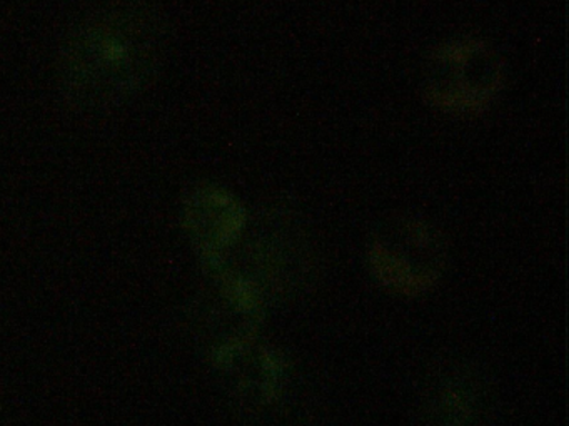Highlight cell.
<instances>
[{
    "label": "cell",
    "mask_w": 569,
    "mask_h": 426,
    "mask_svg": "<svg viewBox=\"0 0 569 426\" xmlns=\"http://www.w3.org/2000/svg\"><path fill=\"white\" fill-rule=\"evenodd\" d=\"M168 29L146 0H112L72 26L59 48L62 99L82 115H104L144 95L158 78Z\"/></svg>",
    "instance_id": "1"
},
{
    "label": "cell",
    "mask_w": 569,
    "mask_h": 426,
    "mask_svg": "<svg viewBox=\"0 0 569 426\" xmlns=\"http://www.w3.org/2000/svg\"><path fill=\"white\" fill-rule=\"evenodd\" d=\"M489 52L481 42L452 41L436 55L435 68L451 72V79H439L432 88L435 105L451 111H476L491 101L498 85L475 81L472 71L489 65Z\"/></svg>",
    "instance_id": "2"
},
{
    "label": "cell",
    "mask_w": 569,
    "mask_h": 426,
    "mask_svg": "<svg viewBox=\"0 0 569 426\" xmlns=\"http://www.w3.org/2000/svg\"><path fill=\"white\" fill-rule=\"evenodd\" d=\"M422 406L429 426H479L485 416V386L469 369L449 366L431 379Z\"/></svg>",
    "instance_id": "3"
}]
</instances>
